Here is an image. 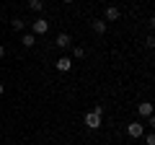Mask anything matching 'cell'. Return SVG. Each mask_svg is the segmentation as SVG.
<instances>
[{
	"instance_id": "6da1fadb",
	"label": "cell",
	"mask_w": 155,
	"mask_h": 145,
	"mask_svg": "<svg viewBox=\"0 0 155 145\" xmlns=\"http://www.w3.org/2000/svg\"><path fill=\"white\" fill-rule=\"evenodd\" d=\"M47 31H49V21H44V18L31 21V34H34V36H44Z\"/></svg>"
},
{
	"instance_id": "7a4b0ae2",
	"label": "cell",
	"mask_w": 155,
	"mask_h": 145,
	"mask_svg": "<svg viewBox=\"0 0 155 145\" xmlns=\"http://www.w3.org/2000/svg\"><path fill=\"white\" fill-rule=\"evenodd\" d=\"M127 135H129V137H134V140H140L145 135V124L142 122H129L127 124Z\"/></svg>"
},
{
	"instance_id": "3957f363",
	"label": "cell",
	"mask_w": 155,
	"mask_h": 145,
	"mask_svg": "<svg viewBox=\"0 0 155 145\" xmlns=\"http://www.w3.org/2000/svg\"><path fill=\"white\" fill-rule=\"evenodd\" d=\"M83 122H85V127H88V130H98L101 127V114L98 112H88Z\"/></svg>"
},
{
	"instance_id": "277c9868",
	"label": "cell",
	"mask_w": 155,
	"mask_h": 145,
	"mask_svg": "<svg viewBox=\"0 0 155 145\" xmlns=\"http://www.w3.org/2000/svg\"><path fill=\"white\" fill-rule=\"evenodd\" d=\"M137 112H140V117H153V104L150 101H142V104H137Z\"/></svg>"
},
{
	"instance_id": "5b68a950",
	"label": "cell",
	"mask_w": 155,
	"mask_h": 145,
	"mask_svg": "<svg viewBox=\"0 0 155 145\" xmlns=\"http://www.w3.org/2000/svg\"><path fill=\"white\" fill-rule=\"evenodd\" d=\"M119 18H122V11H119L116 5H109V8H106V21H119Z\"/></svg>"
},
{
	"instance_id": "8992f818",
	"label": "cell",
	"mask_w": 155,
	"mask_h": 145,
	"mask_svg": "<svg viewBox=\"0 0 155 145\" xmlns=\"http://www.w3.org/2000/svg\"><path fill=\"white\" fill-rule=\"evenodd\" d=\"M70 67H72V60H70V57H57V70H60V72H67Z\"/></svg>"
},
{
	"instance_id": "52a82bcc",
	"label": "cell",
	"mask_w": 155,
	"mask_h": 145,
	"mask_svg": "<svg viewBox=\"0 0 155 145\" xmlns=\"http://www.w3.org/2000/svg\"><path fill=\"white\" fill-rule=\"evenodd\" d=\"M57 47H60V49H67V47H70V34H57Z\"/></svg>"
},
{
	"instance_id": "ba28073f",
	"label": "cell",
	"mask_w": 155,
	"mask_h": 145,
	"mask_svg": "<svg viewBox=\"0 0 155 145\" xmlns=\"http://www.w3.org/2000/svg\"><path fill=\"white\" fill-rule=\"evenodd\" d=\"M91 29H93L96 34H106V21H104V18H96V21L91 23Z\"/></svg>"
},
{
	"instance_id": "9c48e42d",
	"label": "cell",
	"mask_w": 155,
	"mask_h": 145,
	"mask_svg": "<svg viewBox=\"0 0 155 145\" xmlns=\"http://www.w3.org/2000/svg\"><path fill=\"white\" fill-rule=\"evenodd\" d=\"M21 44L23 47H34V44H36V36H34V34H23V36H21Z\"/></svg>"
},
{
	"instance_id": "30bf717a",
	"label": "cell",
	"mask_w": 155,
	"mask_h": 145,
	"mask_svg": "<svg viewBox=\"0 0 155 145\" xmlns=\"http://www.w3.org/2000/svg\"><path fill=\"white\" fill-rule=\"evenodd\" d=\"M23 26H26V23H23V18H11V29H13V31H23Z\"/></svg>"
},
{
	"instance_id": "8fae6325",
	"label": "cell",
	"mask_w": 155,
	"mask_h": 145,
	"mask_svg": "<svg viewBox=\"0 0 155 145\" xmlns=\"http://www.w3.org/2000/svg\"><path fill=\"white\" fill-rule=\"evenodd\" d=\"M28 8H31L34 13H39L41 8H44V3H41V0H28Z\"/></svg>"
},
{
	"instance_id": "7c38bea8",
	"label": "cell",
	"mask_w": 155,
	"mask_h": 145,
	"mask_svg": "<svg viewBox=\"0 0 155 145\" xmlns=\"http://www.w3.org/2000/svg\"><path fill=\"white\" fill-rule=\"evenodd\" d=\"M72 57H75V60H83V57H85V49H83V47H72Z\"/></svg>"
},
{
	"instance_id": "4fadbf2b",
	"label": "cell",
	"mask_w": 155,
	"mask_h": 145,
	"mask_svg": "<svg viewBox=\"0 0 155 145\" xmlns=\"http://www.w3.org/2000/svg\"><path fill=\"white\" fill-rule=\"evenodd\" d=\"M145 145H155V135H153V132L145 135Z\"/></svg>"
},
{
	"instance_id": "5bb4252c",
	"label": "cell",
	"mask_w": 155,
	"mask_h": 145,
	"mask_svg": "<svg viewBox=\"0 0 155 145\" xmlns=\"http://www.w3.org/2000/svg\"><path fill=\"white\" fill-rule=\"evenodd\" d=\"M145 44H147V47H150V49H153V47H155V36H153V34H150L147 39H145Z\"/></svg>"
},
{
	"instance_id": "9a60e30c",
	"label": "cell",
	"mask_w": 155,
	"mask_h": 145,
	"mask_svg": "<svg viewBox=\"0 0 155 145\" xmlns=\"http://www.w3.org/2000/svg\"><path fill=\"white\" fill-rule=\"evenodd\" d=\"M0 57H5V47L3 44H0Z\"/></svg>"
},
{
	"instance_id": "2e32d148",
	"label": "cell",
	"mask_w": 155,
	"mask_h": 145,
	"mask_svg": "<svg viewBox=\"0 0 155 145\" xmlns=\"http://www.w3.org/2000/svg\"><path fill=\"white\" fill-rule=\"evenodd\" d=\"M62 3H65V5H70V3H75V0H62Z\"/></svg>"
},
{
	"instance_id": "e0dca14e",
	"label": "cell",
	"mask_w": 155,
	"mask_h": 145,
	"mask_svg": "<svg viewBox=\"0 0 155 145\" xmlns=\"http://www.w3.org/2000/svg\"><path fill=\"white\" fill-rule=\"evenodd\" d=\"M3 91H5V86H3V83H0V96H3Z\"/></svg>"
}]
</instances>
